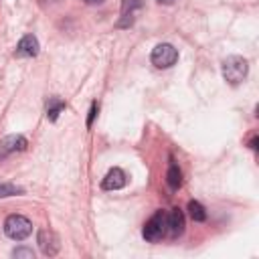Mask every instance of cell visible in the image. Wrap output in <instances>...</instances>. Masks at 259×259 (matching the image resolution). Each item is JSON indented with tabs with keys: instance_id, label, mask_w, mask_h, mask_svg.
Here are the masks:
<instances>
[{
	"instance_id": "5b68a950",
	"label": "cell",
	"mask_w": 259,
	"mask_h": 259,
	"mask_svg": "<svg viewBox=\"0 0 259 259\" xmlns=\"http://www.w3.org/2000/svg\"><path fill=\"white\" fill-rule=\"evenodd\" d=\"M26 146H28V142H26L24 136H20V134H10V136H6L4 140H0V160L8 158V156L14 154V152L26 150Z\"/></svg>"
},
{
	"instance_id": "7c38bea8",
	"label": "cell",
	"mask_w": 259,
	"mask_h": 259,
	"mask_svg": "<svg viewBox=\"0 0 259 259\" xmlns=\"http://www.w3.org/2000/svg\"><path fill=\"white\" fill-rule=\"evenodd\" d=\"M63 109H65V101L59 99V97H51L49 103H47V117H49V121H57V117H59V113Z\"/></svg>"
},
{
	"instance_id": "e0dca14e",
	"label": "cell",
	"mask_w": 259,
	"mask_h": 259,
	"mask_svg": "<svg viewBox=\"0 0 259 259\" xmlns=\"http://www.w3.org/2000/svg\"><path fill=\"white\" fill-rule=\"evenodd\" d=\"M257 142H259V140H257V136H253V138H251V142H249V148H251V150H257Z\"/></svg>"
},
{
	"instance_id": "2e32d148",
	"label": "cell",
	"mask_w": 259,
	"mask_h": 259,
	"mask_svg": "<svg viewBox=\"0 0 259 259\" xmlns=\"http://www.w3.org/2000/svg\"><path fill=\"white\" fill-rule=\"evenodd\" d=\"M97 111H99V105L93 101V103H91V107H89V115H87V127H91V125H93V119H95Z\"/></svg>"
},
{
	"instance_id": "5bb4252c",
	"label": "cell",
	"mask_w": 259,
	"mask_h": 259,
	"mask_svg": "<svg viewBox=\"0 0 259 259\" xmlns=\"http://www.w3.org/2000/svg\"><path fill=\"white\" fill-rule=\"evenodd\" d=\"M24 190L16 184H10V182H0V198H6V196H16V194H22Z\"/></svg>"
},
{
	"instance_id": "52a82bcc",
	"label": "cell",
	"mask_w": 259,
	"mask_h": 259,
	"mask_svg": "<svg viewBox=\"0 0 259 259\" xmlns=\"http://www.w3.org/2000/svg\"><path fill=\"white\" fill-rule=\"evenodd\" d=\"M184 227H186V223H184L182 210L180 208H172L166 214V235L170 239H176V237H180L184 233Z\"/></svg>"
},
{
	"instance_id": "277c9868",
	"label": "cell",
	"mask_w": 259,
	"mask_h": 259,
	"mask_svg": "<svg viewBox=\"0 0 259 259\" xmlns=\"http://www.w3.org/2000/svg\"><path fill=\"white\" fill-rule=\"evenodd\" d=\"M150 59L158 69H168L178 61V51L170 42H160V45L154 47Z\"/></svg>"
},
{
	"instance_id": "30bf717a",
	"label": "cell",
	"mask_w": 259,
	"mask_h": 259,
	"mask_svg": "<svg viewBox=\"0 0 259 259\" xmlns=\"http://www.w3.org/2000/svg\"><path fill=\"white\" fill-rule=\"evenodd\" d=\"M144 6L142 0H121V20L117 22L119 28H125L134 22V12Z\"/></svg>"
},
{
	"instance_id": "7a4b0ae2",
	"label": "cell",
	"mask_w": 259,
	"mask_h": 259,
	"mask_svg": "<svg viewBox=\"0 0 259 259\" xmlns=\"http://www.w3.org/2000/svg\"><path fill=\"white\" fill-rule=\"evenodd\" d=\"M4 233L12 241H24L32 233V223L22 214H10L4 221Z\"/></svg>"
},
{
	"instance_id": "d6986e66",
	"label": "cell",
	"mask_w": 259,
	"mask_h": 259,
	"mask_svg": "<svg viewBox=\"0 0 259 259\" xmlns=\"http://www.w3.org/2000/svg\"><path fill=\"white\" fill-rule=\"evenodd\" d=\"M158 2H160V4H172L174 0H158Z\"/></svg>"
},
{
	"instance_id": "3957f363",
	"label": "cell",
	"mask_w": 259,
	"mask_h": 259,
	"mask_svg": "<svg viewBox=\"0 0 259 259\" xmlns=\"http://www.w3.org/2000/svg\"><path fill=\"white\" fill-rule=\"evenodd\" d=\"M142 235L148 243H156L166 235V212L164 210H156L144 225Z\"/></svg>"
},
{
	"instance_id": "9c48e42d",
	"label": "cell",
	"mask_w": 259,
	"mask_h": 259,
	"mask_svg": "<svg viewBox=\"0 0 259 259\" xmlns=\"http://www.w3.org/2000/svg\"><path fill=\"white\" fill-rule=\"evenodd\" d=\"M38 40L34 34H24L18 45H16V55L18 57H36L38 55Z\"/></svg>"
},
{
	"instance_id": "6da1fadb",
	"label": "cell",
	"mask_w": 259,
	"mask_h": 259,
	"mask_svg": "<svg viewBox=\"0 0 259 259\" xmlns=\"http://www.w3.org/2000/svg\"><path fill=\"white\" fill-rule=\"evenodd\" d=\"M247 73H249V65H247V61L243 57L231 55V57H227L223 61V77H225L227 83L239 85L247 77Z\"/></svg>"
},
{
	"instance_id": "8fae6325",
	"label": "cell",
	"mask_w": 259,
	"mask_h": 259,
	"mask_svg": "<svg viewBox=\"0 0 259 259\" xmlns=\"http://www.w3.org/2000/svg\"><path fill=\"white\" fill-rule=\"evenodd\" d=\"M166 182H168V186L172 188V190H176V188H180V184H182V172H180V168H178V164H170L168 166V172H166Z\"/></svg>"
},
{
	"instance_id": "4fadbf2b",
	"label": "cell",
	"mask_w": 259,
	"mask_h": 259,
	"mask_svg": "<svg viewBox=\"0 0 259 259\" xmlns=\"http://www.w3.org/2000/svg\"><path fill=\"white\" fill-rule=\"evenodd\" d=\"M188 214H190V219L196 221V223L206 221V210H204V206H202L198 200H190V202H188Z\"/></svg>"
},
{
	"instance_id": "ac0fdd59",
	"label": "cell",
	"mask_w": 259,
	"mask_h": 259,
	"mask_svg": "<svg viewBox=\"0 0 259 259\" xmlns=\"http://www.w3.org/2000/svg\"><path fill=\"white\" fill-rule=\"evenodd\" d=\"M103 0H85V4H101Z\"/></svg>"
},
{
	"instance_id": "9a60e30c",
	"label": "cell",
	"mask_w": 259,
	"mask_h": 259,
	"mask_svg": "<svg viewBox=\"0 0 259 259\" xmlns=\"http://www.w3.org/2000/svg\"><path fill=\"white\" fill-rule=\"evenodd\" d=\"M12 257H16V259H34V251L28 249V247H16L12 251Z\"/></svg>"
},
{
	"instance_id": "8992f818",
	"label": "cell",
	"mask_w": 259,
	"mask_h": 259,
	"mask_svg": "<svg viewBox=\"0 0 259 259\" xmlns=\"http://www.w3.org/2000/svg\"><path fill=\"white\" fill-rule=\"evenodd\" d=\"M36 241H38L40 251H42L45 255H49V257L57 255V253H59V249H61L59 237H57V233H55V231H51V229H42V231H38Z\"/></svg>"
},
{
	"instance_id": "ba28073f",
	"label": "cell",
	"mask_w": 259,
	"mask_h": 259,
	"mask_svg": "<svg viewBox=\"0 0 259 259\" xmlns=\"http://www.w3.org/2000/svg\"><path fill=\"white\" fill-rule=\"evenodd\" d=\"M125 182H127L125 172H123L121 168H111V170L105 174V178H103V182H101V188H103V190H119V188L125 186Z\"/></svg>"
}]
</instances>
